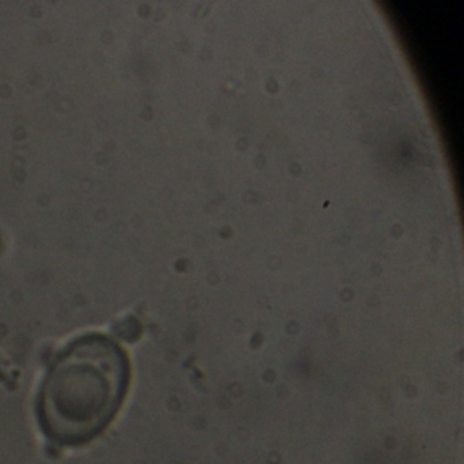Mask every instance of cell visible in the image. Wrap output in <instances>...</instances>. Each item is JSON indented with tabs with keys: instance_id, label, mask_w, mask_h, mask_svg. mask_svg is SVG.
<instances>
[{
	"instance_id": "6da1fadb",
	"label": "cell",
	"mask_w": 464,
	"mask_h": 464,
	"mask_svg": "<svg viewBox=\"0 0 464 464\" xmlns=\"http://www.w3.org/2000/svg\"><path fill=\"white\" fill-rule=\"evenodd\" d=\"M130 382L124 350L102 334H89L62 350L37 396V418L48 439L81 445L99 436L121 410Z\"/></svg>"
}]
</instances>
